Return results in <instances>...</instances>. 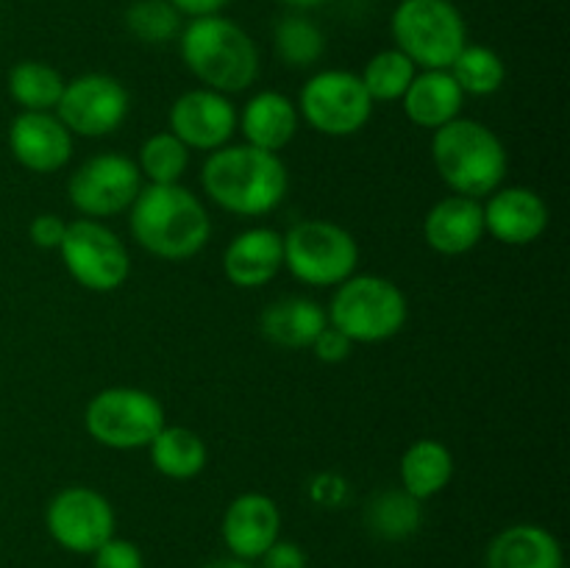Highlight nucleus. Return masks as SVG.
<instances>
[{
	"label": "nucleus",
	"mask_w": 570,
	"mask_h": 568,
	"mask_svg": "<svg viewBox=\"0 0 570 568\" xmlns=\"http://www.w3.org/2000/svg\"><path fill=\"white\" fill-rule=\"evenodd\" d=\"M167 3L187 20H195V17L223 14L232 6V0H167Z\"/></svg>",
	"instance_id": "4c0bfd02"
},
{
	"label": "nucleus",
	"mask_w": 570,
	"mask_h": 568,
	"mask_svg": "<svg viewBox=\"0 0 570 568\" xmlns=\"http://www.w3.org/2000/svg\"><path fill=\"white\" fill-rule=\"evenodd\" d=\"M65 232H67V221H61V217L53 215V212H42V215H37L31 223H28V239L42 251H59L61 239H65Z\"/></svg>",
	"instance_id": "72a5a7b5"
},
{
	"label": "nucleus",
	"mask_w": 570,
	"mask_h": 568,
	"mask_svg": "<svg viewBox=\"0 0 570 568\" xmlns=\"http://www.w3.org/2000/svg\"><path fill=\"white\" fill-rule=\"evenodd\" d=\"M326 326V306L306 295H284L271 301L259 315L262 337L284 351L312 349L315 337Z\"/></svg>",
	"instance_id": "412c9836"
},
{
	"label": "nucleus",
	"mask_w": 570,
	"mask_h": 568,
	"mask_svg": "<svg viewBox=\"0 0 570 568\" xmlns=\"http://www.w3.org/2000/svg\"><path fill=\"white\" fill-rule=\"evenodd\" d=\"M298 115L315 134L332 139H345L360 134L373 117V100L360 81V72L321 70L309 76L301 87Z\"/></svg>",
	"instance_id": "9d476101"
},
{
	"label": "nucleus",
	"mask_w": 570,
	"mask_h": 568,
	"mask_svg": "<svg viewBox=\"0 0 570 568\" xmlns=\"http://www.w3.org/2000/svg\"><path fill=\"white\" fill-rule=\"evenodd\" d=\"M126 31L142 45H167L178 39L184 17L167 0H134L122 14Z\"/></svg>",
	"instance_id": "2f4dec72"
},
{
	"label": "nucleus",
	"mask_w": 570,
	"mask_h": 568,
	"mask_svg": "<svg viewBox=\"0 0 570 568\" xmlns=\"http://www.w3.org/2000/svg\"><path fill=\"white\" fill-rule=\"evenodd\" d=\"M393 48L417 70H449L468 45V26L454 0H399L390 17Z\"/></svg>",
	"instance_id": "423d86ee"
},
{
	"label": "nucleus",
	"mask_w": 570,
	"mask_h": 568,
	"mask_svg": "<svg viewBox=\"0 0 570 568\" xmlns=\"http://www.w3.org/2000/svg\"><path fill=\"white\" fill-rule=\"evenodd\" d=\"M415 76L417 67L399 48H384L365 61L360 81L373 104H393V100L401 104Z\"/></svg>",
	"instance_id": "7c9ffc66"
},
{
	"label": "nucleus",
	"mask_w": 570,
	"mask_h": 568,
	"mask_svg": "<svg viewBox=\"0 0 570 568\" xmlns=\"http://www.w3.org/2000/svg\"><path fill=\"white\" fill-rule=\"evenodd\" d=\"M484 212V232L501 245L523 248L532 245L549 232L551 209L543 195L532 187H507L501 184L495 193L482 200Z\"/></svg>",
	"instance_id": "dca6fc26"
},
{
	"label": "nucleus",
	"mask_w": 570,
	"mask_h": 568,
	"mask_svg": "<svg viewBox=\"0 0 570 568\" xmlns=\"http://www.w3.org/2000/svg\"><path fill=\"white\" fill-rule=\"evenodd\" d=\"M423 501L399 490H382L373 496L365 507V523L376 538L382 540H406L415 535L423 523Z\"/></svg>",
	"instance_id": "cd10ccee"
},
{
	"label": "nucleus",
	"mask_w": 570,
	"mask_h": 568,
	"mask_svg": "<svg viewBox=\"0 0 570 568\" xmlns=\"http://www.w3.org/2000/svg\"><path fill=\"white\" fill-rule=\"evenodd\" d=\"M259 568H306V551L298 543H293V540L278 538L259 557Z\"/></svg>",
	"instance_id": "c9c22d12"
},
{
	"label": "nucleus",
	"mask_w": 570,
	"mask_h": 568,
	"mask_svg": "<svg viewBox=\"0 0 570 568\" xmlns=\"http://www.w3.org/2000/svg\"><path fill=\"white\" fill-rule=\"evenodd\" d=\"M150 466L167 479L187 482L195 479L209 462V449L206 440L195 429L181 427V423H165L161 432L150 440L148 445Z\"/></svg>",
	"instance_id": "393cba45"
},
{
	"label": "nucleus",
	"mask_w": 570,
	"mask_h": 568,
	"mask_svg": "<svg viewBox=\"0 0 570 568\" xmlns=\"http://www.w3.org/2000/svg\"><path fill=\"white\" fill-rule=\"evenodd\" d=\"M484 568H566V555L557 535L540 523H512L490 540Z\"/></svg>",
	"instance_id": "4be33fe9"
},
{
	"label": "nucleus",
	"mask_w": 570,
	"mask_h": 568,
	"mask_svg": "<svg viewBox=\"0 0 570 568\" xmlns=\"http://www.w3.org/2000/svg\"><path fill=\"white\" fill-rule=\"evenodd\" d=\"M284 271V234L273 226L243 228L223 251V276L239 290H262Z\"/></svg>",
	"instance_id": "a211bd4d"
},
{
	"label": "nucleus",
	"mask_w": 570,
	"mask_h": 568,
	"mask_svg": "<svg viewBox=\"0 0 570 568\" xmlns=\"http://www.w3.org/2000/svg\"><path fill=\"white\" fill-rule=\"evenodd\" d=\"M456 471L454 454L449 445L438 438H421L406 445L399 462L401 488L417 501L434 499L451 484Z\"/></svg>",
	"instance_id": "b1692460"
},
{
	"label": "nucleus",
	"mask_w": 570,
	"mask_h": 568,
	"mask_svg": "<svg viewBox=\"0 0 570 568\" xmlns=\"http://www.w3.org/2000/svg\"><path fill=\"white\" fill-rule=\"evenodd\" d=\"M326 317L328 326L343 332L354 345H379L393 340L406 326L410 301L393 278L354 273L334 287Z\"/></svg>",
	"instance_id": "39448f33"
},
{
	"label": "nucleus",
	"mask_w": 570,
	"mask_h": 568,
	"mask_svg": "<svg viewBox=\"0 0 570 568\" xmlns=\"http://www.w3.org/2000/svg\"><path fill=\"white\" fill-rule=\"evenodd\" d=\"M131 111V95L109 72H83L65 84L56 115L72 137L100 139L115 134Z\"/></svg>",
	"instance_id": "ddd939ff"
},
{
	"label": "nucleus",
	"mask_w": 570,
	"mask_h": 568,
	"mask_svg": "<svg viewBox=\"0 0 570 568\" xmlns=\"http://www.w3.org/2000/svg\"><path fill=\"white\" fill-rule=\"evenodd\" d=\"M484 237V212L482 200L476 198L451 193L432 204L423 217V239L440 256L471 254Z\"/></svg>",
	"instance_id": "6ab92c4d"
},
{
	"label": "nucleus",
	"mask_w": 570,
	"mask_h": 568,
	"mask_svg": "<svg viewBox=\"0 0 570 568\" xmlns=\"http://www.w3.org/2000/svg\"><path fill=\"white\" fill-rule=\"evenodd\" d=\"M48 535L72 555H95L115 538V507L100 490L89 484H67L45 507Z\"/></svg>",
	"instance_id": "f8f14e48"
},
{
	"label": "nucleus",
	"mask_w": 570,
	"mask_h": 568,
	"mask_svg": "<svg viewBox=\"0 0 570 568\" xmlns=\"http://www.w3.org/2000/svg\"><path fill=\"white\" fill-rule=\"evenodd\" d=\"M220 532L232 557L254 562L282 538V510L267 493L248 490L228 501Z\"/></svg>",
	"instance_id": "f3484780"
},
{
	"label": "nucleus",
	"mask_w": 570,
	"mask_h": 568,
	"mask_svg": "<svg viewBox=\"0 0 570 568\" xmlns=\"http://www.w3.org/2000/svg\"><path fill=\"white\" fill-rule=\"evenodd\" d=\"M165 423V404L150 390L131 388V384L98 390L83 407L87 434L111 451L148 449Z\"/></svg>",
	"instance_id": "6e6552de"
},
{
	"label": "nucleus",
	"mask_w": 570,
	"mask_h": 568,
	"mask_svg": "<svg viewBox=\"0 0 570 568\" xmlns=\"http://www.w3.org/2000/svg\"><path fill=\"white\" fill-rule=\"evenodd\" d=\"M284 267L315 290H334L360 267V243L340 223L306 217L284 232Z\"/></svg>",
	"instance_id": "0eeeda50"
},
{
	"label": "nucleus",
	"mask_w": 570,
	"mask_h": 568,
	"mask_svg": "<svg viewBox=\"0 0 570 568\" xmlns=\"http://www.w3.org/2000/svg\"><path fill=\"white\" fill-rule=\"evenodd\" d=\"M128 232L156 259L187 262L209 245L212 217L184 184H145L128 209Z\"/></svg>",
	"instance_id": "f03ea898"
},
{
	"label": "nucleus",
	"mask_w": 570,
	"mask_h": 568,
	"mask_svg": "<svg viewBox=\"0 0 570 568\" xmlns=\"http://www.w3.org/2000/svg\"><path fill=\"white\" fill-rule=\"evenodd\" d=\"M309 496H312V501H315V505L337 507L340 501L348 496V484H345V479L334 477V473H321V477L312 479Z\"/></svg>",
	"instance_id": "e433bc0d"
},
{
	"label": "nucleus",
	"mask_w": 570,
	"mask_h": 568,
	"mask_svg": "<svg viewBox=\"0 0 570 568\" xmlns=\"http://www.w3.org/2000/svg\"><path fill=\"white\" fill-rule=\"evenodd\" d=\"M92 568H145V557L134 540L115 535L95 551Z\"/></svg>",
	"instance_id": "473e14b6"
},
{
	"label": "nucleus",
	"mask_w": 570,
	"mask_h": 568,
	"mask_svg": "<svg viewBox=\"0 0 570 568\" xmlns=\"http://www.w3.org/2000/svg\"><path fill=\"white\" fill-rule=\"evenodd\" d=\"M301 128L298 106L276 89H259L237 109V131L254 148L282 154Z\"/></svg>",
	"instance_id": "aec40b11"
},
{
	"label": "nucleus",
	"mask_w": 570,
	"mask_h": 568,
	"mask_svg": "<svg viewBox=\"0 0 570 568\" xmlns=\"http://www.w3.org/2000/svg\"><path fill=\"white\" fill-rule=\"evenodd\" d=\"M449 72L454 76V81L460 84V89L473 98H490V95L499 92L507 81V65L501 59L499 50H493L490 45H473L468 42L462 48V53L456 56L454 65L449 67Z\"/></svg>",
	"instance_id": "c756f323"
},
{
	"label": "nucleus",
	"mask_w": 570,
	"mask_h": 568,
	"mask_svg": "<svg viewBox=\"0 0 570 568\" xmlns=\"http://www.w3.org/2000/svg\"><path fill=\"white\" fill-rule=\"evenodd\" d=\"M204 568H254L250 562L245 560H237V557H228V560H217V562H209V566Z\"/></svg>",
	"instance_id": "ea45409f"
},
{
	"label": "nucleus",
	"mask_w": 570,
	"mask_h": 568,
	"mask_svg": "<svg viewBox=\"0 0 570 568\" xmlns=\"http://www.w3.org/2000/svg\"><path fill=\"white\" fill-rule=\"evenodd\" d=\"M401 109L412 126L438 131V128L462 117L465 92L449 70H417L410 89L401 98Z\"/></svg>",
	"instance_id": "5701e85b"
},
{
	"label": "nucleus",
	"mask_w": 570,
	"mask_h": 568,
	"mask_svg": "<svg viewBox=\"0 0 570 568\" xmlns=\"http://www.w3.org/2000/svg\"><path fill=\"white\" fill-rule=\"evenodd\" d=\"M282 6H287L289 11H312L317 9V6H323L326 0H278Z\"/></svg>",
	"instance_id": "58836bf2"
},
{
	"label": "nucleus",
	"mask_w": 570,
	"mask_h": 568,
	"mask_svg": "<svg viewBox=\"0 0 570 568\" xmlns=\"http://www.w3.org/2000/svg\"><path fill=\"white\" fill-rule=\"evenodd\" d=\"M134 161L145 184H181L193 161V150L173 131H156L142 139Z\"/></svg>",
	"instance_id": "c85d7f7f"
},
{
	"label": "nucleus",
	"mask_w": 570,
	"mask_h": 568,
	"mask_svg": "<svg viewBox=\"0 0 570 568\" xmlns=\"http://www.w3.org/2000/svg\"><path fill=\"white\" fill-rule=\"evenodd\" d=\"M432 161L451 193L476 200L495 193L510 170L504 139L488 123L465 115L432 131Z\"/></svg>",
	"instance_id": "20e7f679"
},
{
	"label": "nucleus",
	"mask_w": 570,
	"mask_h": 568,
	"mask_svg": "<svg viewBox=\"0 0 570 568\" xmlns=\"http://www.w3.org/2000/svg\"><path fill=\"white\" fill-rule=\"evenodd\" d=\"M9 150L28 173L53 176L70 165L76 137L56 111H20L9 123Z\"/></svg>",
	"instance_id": "2eb2a0df"
},
{
	"label": "nucleus",
	"mask_w": 570,
	"mask_h": 568,
	"mask_svg": "<svg viewBox=\"0 0 570 568\" xmlns=\"http://www.w3.org/2000/svg\"><path fill=\"white\" fill-rule=\"evenodd\" d=\"M273 50L289 70H309L326 53V33L306 11H289L273 26Z\"/></svg>",
	"instance_id": "bb28decb"
},
{
	"label": "nucleus",
	"mask_w": 570,
	"mask_h": 568,
	"mask_svg": "<svg viewBox=\"0 0 570 568\" xmlns=\"http://www.w3.org/2000/svg\"><path fill=\"white\" fill-rule=\"evenodd\" d=\"M351 351H354V343H351V340L345 337L343 332H337L334 326L323 329V332L315 337V343H312V354H315L321 362H326V365L345 362L351 356Z\"/></svg>",
	"instance_id": "f704fd0d"
},
{
	"label": "nucleus",
	"mask_w": 570,
	"mask_h": 568,
	"mask_svg": "<svg viewBox=\"0 0 570 568\" xmlns=\"http://www.w3.org/2000/svg\"><path fill=\"white\" fill-rule=\"evenodd\" d=\"M200 189L209 204L226 215L254 221L284 204L289 193V173L282 154H271L248 143H228L206 154Z\"/></svg>",
	"instance_id": "f257e3e1"
},
{
	"label": "nucleus",
	"mask_w": 570,
	"mask_h": 568,
	"mask_svg": "<svg viewBox=\"0 0 570 568\" xmlns=\"http://www.w3.org/2000/svg\"><path fill=\"white\" fill-rule=\"evenodd\" d=\"M59 256L72 282L89 293H115L131 276V254L126 239L106 226V221L78 217L67 223Z\"/></svg>",
	"instance_id": "1a4fd4ad"
},
{
	"label": "nucleus",
	"mask_w": 570,
	"mask_h": 568,
	"mask_svg": "<svg viewBox=\"0 0 570 568\" xmlns=\"http://www.w3.org/2000/svg\"><path fill=\"white\" fill-rule=\"evenodd\" d=\"M167 131L176 134L189 150L212 154L237 134V106L232 95L193 87L173 100L167 111Z\"/></svg>",
	"instance_id": "4468645a"
},
{
	"label": "nucleus",
	"mask_w": 570,
	"mask_h": 568,
	"mask_svg": "<svg viewBox=\"0 0 570 568\" xmlns=\"http://www.w3.org/2000/svg\"><path fill=\"white\" fill-rule=\"evenodd\" d=\"M67 78L59 67L39 59H22L6 76L9 98L20 106V111H56Z\"/></svg>",
	"instance_id": "a878e982"
},
{
	"label": "nucleus",
	"mask_w": 570,
	"mask_h": 568,
	"mask_svg": "<svg viewBox=\"0 0 570 568\" xmlns=\"http://www.w3.org/2000/svg\"><path fill=\"white\" fill-rule=\"evenodd\" d=\"M145 187L131 156L104 150L83 159L67 178V200L81 217L106 221L126 215Z\"/></svg>",
	"instance_id": "9b49d317"
},
{
	"label": "nucleus",
	"mask_w": 570,
	"mask_h": 568,
	"mask_svg": "<svg viewBox=\"0 0 570 568\" xmlns=\"http://www.w3.org/2000/svg\"><path fill=\"white\" fill-rule=\"evenodd\" d=\"M178 53L195 81L215 92L239 95L259 81V48L254 37L226 14L184 22L178 33Z\"/></svg>",
	"instance_id": "7ed1b4c3"
}]
</instances>
